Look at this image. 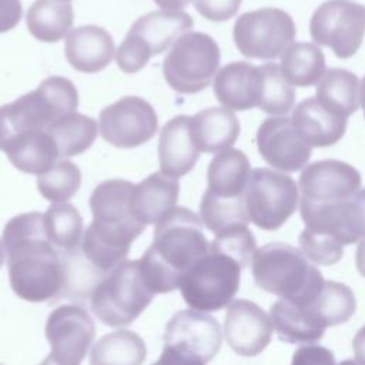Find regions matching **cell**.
Listing matches in <instances>:
<instances>
[{
	"label": "cell",
	"instance_id": "obj_1",
	"mask_svg": "<svg viewBox=\"0 0 365 365\" xmlns=\"http://www.w3.org/2000/svg\"><path fill=\"white\" fill-rule=\"evenodd\" d=\"M9 279L14 294L29 302L60 298L66 269L61 254L48 241L43 214L24 212L9 220L3 228Z\"/></svg>",
	"mask_w": 365,
	"mask_h": 365
},
{
	"label": "cell",
	"instance_id": "obj_2",
	"mask_svg": "<svg viewBox=\"0 0 365 365\" xmlns=\"http://www.w3.org/2000/svg\"><path fill=\"white\" fill-rule=\"evenodd\" d=\"M134 184L121 178L100 182L91 192V224L81 240V254L100 274H108L125 259L133 241L143 234L141 224L131 210Z\"/></svg>",
	"mask_w": 365,
	"mask_h": 365
},
{
	"label": "cell",
	"instance_id": "obj_3",
	"mask_svg": "<svg viewBox=\"0 0 365 365\" xmlns=\"http://www.w3.org/2000/svg\"><path fill=\"white\" fill-rule=\"evenodd\" d=\"M208 250L201 218L190 208L174 207L155 224L153 244L138 259L147 287L154 294L174 291Z\"/></svg>",
	"mask_w": 365,
	"mask_h": 365
},
{
	"label": "cell",
	"instance_id": "obj_4",
	"mask_svg": "<svg viewBox=\"0 0 365 365\" xmlns=\"http://www.w3.org/2000/svg\"><path fill=\"white\" fill-rule=\"evenodd\" d=\"M251 267L261 289L297 305L311 304L325 282L321 271L301 250L284 242L257 248Z\"/></svg>",
	"mask_w": 365,
	"mask_h": 365
},
{
	"label": "cell",
	"instance_id": "obj_5",
	"mask_svg": "<svg viewBox=\"0 0 365 365\" xmlns=\"http://www.w3.org/2000/svg\"><path fill=\"white\" fill-rule=\"evenodd\" d=\"M78 106L76 86L66 77L44 78L36 90L0 107V150L14 135L47 130L51 124L74 113Z\"/></svg>",
	"mask_w": 365,
	"mask_h": 365
},
{
	"label": "cell",
	"instance_id": "obj_6",
	"mask_svg": "<svg viewBox=\"0 0 365 365\" xmlns=\"http://www.w3.org/2000/svg\"><path fill=\"white\" fill-rule=\"evenodd\" d=\"M154 292L147 287L140 261H123L96 285L90 305L100 322L108 327H125L135 321L150 305Z\"/></svg>",
	"mask_w": 365,
	"mask_h": 365
},
{
	"label": "cell",
	"instance_id": "obj_7",
	"mask_svg": "<svg viewBox=\"0 0 365 365\" xmlns=\"http://www.w3.org/2000/svg\"><path fill=\"white\" fill-rule=\"evenodd\" d=\"M188 13L155 10L134 21L115 51V61L121 71H140L153 56H158L192 29Z\"/></svg>",
	"mask_w": 365,
	"mask_h": 365
},
{
	"label": "cell",
	"instance_id": "obj_8",
	"mask_svg": "<svg viewBox=\"0 0 365 365\" xmlns=\"http://www.w3.org/2000/svg\"><path fill=\"white\" fill-rule=\"evenodd\" d=\"M242 267L230 255L212 248L181 278L180 291L188 307L201 312L230 305L240 289Z\"/></svg>",
	"mask_w": 365,
	"mask_h": 365
},
{
	"label": "cell",
	"instance_id": "obj_9",
	"mask_svg": "<svg viewBox=\"0 0 365 365\" xmlns=\"http://www.w3.org/2000/svg\"><path fill=\"white\" fill-rule=\"evenodd\" d=\"M220 60V47L210 34L188 31L164 57L163 74L174 91L195 94L211 84L218 73Z\"/></svg>",
	"mask_w": 365,
	"mask_h": 365
},
{
	"label": "cell",
	"instance_id": "obj_10",
	"mask_svg": "<svg viewBox=\"0 0 365 365\" xmlns=\"http://www.w3.org/2000/svg\"><path fill=\"white\" fill-rule=\"evenodd\" d=\"M244 197L250 221L261 230L274 231L281 228L297 211L299 188L294 178L284 173L254 168Z\"/></svg>",
	"mask_w": 365,
	"mask_h": 365
},
{
	"label": "cell",
	"instance_id": "obj_11",
	"mask_svg": "<svg viewBox=\"0 0 365 365\" xmlns=\"http://www.w3.org/2000/svg\"><path fill=\"white\" fill-rule=\"evenodd\" d=\"M297 36L292 17L277 7H262L241 14L232 27L238 51L248 58L274 60L284 54Z\"/></svg>",
	"mask_w": 365,
	"mask_h": 365
},
{
	"label": "cell",
	"instance_id": "obj_12",
	"mask_svg": "<svg viewBox=\"0 0 365 365\" xmlns=\"http://www.w3.org/2000/svg\"><path fill=\"white\" fill-rule=\"evenodd\" d=\"M311 38L338 58L352 57L365 36V6L349 0H327L309 20Z\"/></svg>",
	"mask_w": 365,
	"mask_h": 365
},
{
	"label": "cell",
	"instance_id": "obj_13",
	"mask_svg": "<svg viewBox=\"0 0 365 365\" xmlns=\"http://www.w3.org/2000/svg\"><path fill=\"white\" fill-rule=\"evenodd\" d=\"M98 128L108 144L117 148H134L155 135L158 118L147 100L125 96L100 111Z\"/></svg>",
	"mask_w": 365,
	"mask_h": 365
},
{
	"label": "cell",
	"instance_id": "obj_14",
	"mask_svg": "<svg viewBox=\"0 0 365 365\" xmlns=\"http://www.w3.org/2000/svg\"><path fill=\"white\" fill-rule=\"evenodd\" d=\"M46 336L53 361L60 365H80L94 341L96 327L84 308L61 305L50 312Z\"/></svg>",
	"mask_w": 365,
	"mask_h": 365
},
{
	"label": "cell",
	"instance_id": "obj_15",
	"mask_svg": "<svg viewBox=\"0 0 365 365\" xmlns=\"http://www.w3.org/2000/svg\"><path fill=\"white\" fill-rule=\"evenodd\" d=\"M257 148L262 160L277 170L295 173L304 168L311 158V147L295 130L287 117L265 118L255 135Z\"/></svg>",
	"mask_w": 365,
	"mask_h": 365
},
{
	"label": "cell",
	"instance_id": "obj_16",
	"mask_svg": "<svg viewBox=\"0 0 365 365\" xmlns=\"http://www.w3.org/2000/svg\"><path fill=\"white\" fill-rule=\"evenodd\" d=\"M359 171L339 160H321L304 168L298 188L301 198L315 202L345 201L361 190Z\"/></svg>",
	"mask_w": 365,
	"mask_h": 365
},
{
	"label": "cell",
	"instance_id": "obj_17",
	"mask_svg": "<svg viewBox=\"0 0 365 365\" xmlns=\"http://www.w3.org/2000/svg\"><path fill=\"white\" fill-rule=\"evenodd\" d=\"M274 325L268 314L248 299L232 301L225 314L224 334L230 348L241 356H255L271 342Z\"/></svg>",
	"mask_w": 365,
	"mask_h": 365
},
{
	"label": "cell",
	"instance_id": "obj_18",
	"mask_svg": "<svg viewBox=\"0 0 365 365\" xmlns=\"http://www.w3.org/2000/svg\"><path fill=\"white\" fill-rule=\"evenodd\" d=\"M222 332L218 321L201 311H178L167 324L164 344L180 345L202 359L211 361L220 351Z\"/></svg>",
	"mask_w": 365,
	"mask_h": 365
},
{
	"label": "cell",
	"instance_id": "obj_19",
	"mask_svg": "<svg viewBox=\"0 0 365 365\" xmlns=\"http://www.w3.org/2000/svg\"><path fill=\"white\" fill-rule=\"evenodd\" d=\"M262 73L259 66L245 61L225 64L215 76L214 94L231 111H245L259 107Z\"/></svg>",
	"mask_w": 365,
	"mask_h": 365
},
{
	"label": "cell",
	"instance_id": "obj_20",
	"mask_svg": "<svg viewBox=\"0 0 365 365\" xmlns=\"http://www.w3.org/2000/svg\"><path fill=\"white\" fill-rule=\"evenodd\" d=\"M198 158L200 151L191 133V117L180 114L168 120L161 128L158 140L161 173L178 180L194 168Z\"/></svg>",
	"mask_w": 365,
	"mask_h": 365
},
{
	"label": "cell",
	"instance_id": "obj_21",
	"mask_svg": "<svg viewBox=\"0 0 365 365\" xmlns=\"http://www.w3.org/2000/svg\"><path fill=\"white\" fill-rule=\"evenodd\" d=\"M114 51L111 34L96 24L73 29L64 43V54L70 66L88 74L104 70L110 64Z\"/></svg>",
	"mask_w": 365,
	"mask_h": 365
},
{
	"label": "cell",
	"instance_id": "obj_22",
	"mask_svg": "<svg viewBox=\"0 0 365 365\" xmlns=\"http://www.w3.org/2000/svg\"><path fill=\"white\" fill-rule=\"evenodd\" d=\"M178 194V180L155 171L134 184L131 194L133 214L144 225L157 224L175 207Z\"/></svg>",
	"mask_w": 365,
	"mask_h": 365
},
{
	"label": "cell",
	"instance_id": "obj_23",
	"mask_svg": "<svg viewBox=\"0 0 365 365\" xmlns=\"http://www.w3.org/2000/svg\"><path fill=\"white\" fill-rule=\"evenodd\" d=\"M292 124L309 147H329L345 134L346 118L324 108L315 97H308L292 110Z\"/></svg>",
	"mask_w": 365,
	"mask_h": 365
},
{
	"label": "cell",
	"instance_id": "obj_24",
	"mask_svg": "<svg viewBox=\"0 0 365 365\" xmlns=\"http://www.w3.org/2000/svg\"><path fill=\"white\" fill-rule=\"evenodd\" d=\"M1 151L19 171L36 175L48 171L60 158L57 145L46 130L17 134L1 147Z\"/></svg>",
	"mask_w": 365,
	"mask_h": 365
},
{
	"label": "cell",
	"instance_id": "obj_25",
	"mask_svg": "<svg viewBox=\"0 0 365 365\" xmlns=\"http://www.w3.org/2000/svg\"><path fill=\"white\" fill-rule=\"evenodd\" d=\"M240 121L234 111L221 107H210L191 117L192 140L200 153H220L237 141Z\"/></svg>",
	"mask_w": 365,
	"mask_h": 365
},
{
	"label": "cell",
	"instance_id": "obj_26",
	"mask_svg": "<svg viewBox=\"0 0 365 365\" xmlns=\"http://www.w3.org/2000/svg\"><path fill=\"white\" fill-rule=\"evenodd\" d=\"M251 174V164L244 151L227 148L214 155L207 168V184L211 194L222 198L244 197Z\"/></svg>",
	"mask_w": 365,
	"mask_h": 365
},
{
	"label": "cell",
	"instance_id": "obj_27",
	"mask_svg": "<svg viewBox=\"0 0 365 365\" xmlns=\"http://www.w3.org/2000/svg\"><path fill=\"white\" fill-rule=\"evenodd\" d=\"M269 318L279 339L289 344H314L325 332L307 305H297L282 298L271 305Z\"/></svg>",
	"mask_w": 365,
	"mask_h": 365
},
{
	"label": "cell",
	"instance_id": "obj_28",
	"mask_svg": "<svg viewBox=\"0 0 365 365\" xmlns=\"http://www.w3.org/2000/svg\"><path fill=\"white\" fill-rule=\"evenodd\" d=\"M315 98L332 114L348 118L359 106V78L345 68H329L317 84Z\"/></svg>",
	"mask_w": 365,
	"mask_h": 365
},
{
	"label": "cell",
	"instance_id": "obj_29",
	"mask_svg": "<svg viewBox=\"0 0 365 365\" xmlns=\"http://www.w3.org/2000/svg\"><path fill=\"white\" fill-rule=\"evenodd\" d=\"M74 11L70 3L36 0L27 10L26 24L30 34L44 43L61 40L71 29Z\"/></svg>",
	"mask_w": 365,
	"mask_h": 365
},
{
	"label": "cell",
	"instance_id": "obj_30",
	"mask_svg": "<svg viewBox=\"0 0 365 365\" xmlns=\"http://www.w3.org/2000/svg\"><path fill=\"white\" fill-rule=\"evenodd\" d=\"M279 68L291 86L311 87L325 74V57L317 44L298 41L284 51Z\"/></svg>",
	"mask_w": 365,
	"mask_h": 365
},
{
	"label": "cell",
	"instance_id": "obj_31",
	"mask_svg": "<svg viewBox=\"0 0 365 365\" xmlns=\"http://www.w3.org/2000/svg\"><path fill=\"white\" fill-rule=\"evenodd\" d=\"M147 349L143 338L133 331L106 334L90 354V365H143Z\"/></svg>",
	"mask_w": 365,
	"mask_h": 365
},
{
	"label": "cell",
	"instance_id": "obj_32",
	"mask_svg": "<svg viewBox=\"0 0 365 365\" xmlns=\"http://www.w3.org/2000/svg\"><path fill=\"white\" fill-rule=\"evenodd\" d=\"M54 140L60 158L78 155L88 150L98 134L97 121L77 111L67 114L46 130Z\"/></svg>",
	"mask_w": 365,
	"mask_h": 365
},
{
	"label": "cell",
	"instance_id": "obj_33",
	"mask_svg": "<svg viewBox=\"0 0 365 365\" xmlns=\"http://www.w3.org/2000/svg\"><path fill=\"white\" fill-rule=\"evenodd\" d=\"M48 241L60 254L80 250L83 240V218L78 210L68 202L50 205L43 214Z\"/></svg>",
	"mask_w": 365,
	"mask_h": 365
},
{
	"label": "cell",
	"instance_id": "obj_34",
	"mask_svg": "<svg viewBox=\"0 0 365 365\" xmlns=\"http://www.w3.org/2000/svg\"><path fill=\"white\" fill-rule=\"evenodd\" d=\"M314 318L324 327H335L349 321L356 308L352 289L336 281H325L315 299L307 305Z\"/></svg>",
	"mask_w": 365,
	"mask_h": 365
},
{
	"label": "cell",
	"instance_id": "obj_35",
	"mask_svg": "<svg viewBox=\"0 0 365 365\" xmlns=\"http://www.w3.org/2000/svg\"><path fill=\"white\" fill-rule=\"evenodd\" d=\"M200 218L215 235L238 225H248L245 197L222 198L205 191L200 201Z\"/></svg>",
	"mask_w": 365,
	"mask_h": 365
},
{
	"label": "cell",
	"instance_id": "obj_36",
	"mask_svg": "<svg viewBox=\"0 0 365 365\" xmlns=\"http://www.w3.org/2000/svg\"><path fill=\"white\" fill-rule=\"evenodd\" d=\"M259 68L262 73V93L258 108L272 115L289 113L295 104V90L284 78L279 66L265 63Z\"/></svg>",
	"mask_w": 365,
	"mask_h": 365
},
{
	"label": "cell",
	"instance_id": "obj_37",
	"mask_svg": "<svg viewBox=\"0 0 365 365\" xmlns=\"http://www.w3.org/2000/svg\"><path fill=\"white\" fill-rule=\"evenodd\" d=\"M81 173L68 160H58L48 171L37 175L38 192L50 202H66L80 188Z\"/></svg>",
	"mask_w": 365,
	"mask_h": 365
},
{
	"label": "cell",
	"instance_id": "obj_38",
	"mask_svg": "<svg viewBox=\"0 0 365 365\" xmlns=\"http://www.w3.org/2000/svg\"><path fill=\"white\" fill-rule=\"evenodd\" d=\"M210 248L230 255L242 268H247L257 251V242L247 225H238L217 234Z\"/></svg>",
	"mask_w": 365,
	"mask_h": 365
},
{
	"label": "cell",
	"instance_id": "obj_39",
	"mask_svg": "<svg viewBox=\"0 0 365 365\" xmlns=\"http://www.w3.org/2000/svg\"><path fill=\"white\" fill-rule=\"evenodd\" d=\"M195 10L207 20L227 21L234 17L242 0H191Z\"/></svg>",
	"mask_w": 365,
	"mask_h": 365
},
{
	"label": "cell",
	"instance_id": "obj_40",
	"mask_svg": "<svg viewBox=\"0 0 365 365\" xmlns=\"http://www.w3.org/2000/svg\"><path fill=\"white\" fill-rule=\"evenodd\" d=\"M291 365H335V358L328 348L308 344L294 352Z\"/></svg>",
	"mask_w": 365,
	"mask_h": 365
},
{
	"label": "cell",
	"instance_id": "obj_41",
	"mask_svg": "<svg viewBox=\"0 0 365 365\" xmlns=\"http://www.w3.org/2000/svg\"><path fill=\"white\" fill-rule=\"evenodd\" d=\"M153 365H205L202 359L180 345L164 344L161 356Z\"/></svg>",
	"mask_w": 365,
	"mask_h": 365
},
{
	"label": "cell",
	"instance_id": "obj_42",
	"mask_svg": "<svg viewBox=\"0 0 365 365\" xmlns=\"http://www.w3.org/2000/svg\"><path fill=\"white\" fill-rule=\"evenodd\" d=\"M23 14L20 0H0V33L14 29Z\"/></svg>",
	"mask_w": 365,
	"mask_h": 365
},
{
	"label": "cell",
	"instance_id": "obj_43",
	"mask_svg": "<svg viewBox=\"0 0 365 365\" xmlns=\"http://www.w3.org/2000/svg\"><path fill=\"white\" fill-rule=\"evenodd\" d=\"M352 349L355 355V362L358 365H365V325L358 329L352 341Z\"/></svg>",
	"mask_w": 365,
	"mask_h": 365
},
{
	"label": "cell",
	"instance_id": "obj_44",
	"mask_svg": "<svg viewBox=\"0 0 365 365\" xmlns=\"http://www.w3.org/2000/svg\"><path fill=\"white\" fill-rule=\"evenodd\" d=\"M157 6H160L163 10L170 11H181L190 0H154Z\"/></svg>",
	"mask_w": 365,
	"mask_h": 365
},
{
	"label": "cell",
	"instance_id": "obj_45",
	"mask_svg": "<svg viewBox=\"0 0 365 365\" xmlns=\"http://www.w3.org/2000/svg\"><path fill=\"white\" fill-rule=\"evenodd\" d=\"M355 264L358 272L365 278V240L362 238L356 247L355 252Z\"/></svg>",
	"mask_w": 365,
	"mask_h": 365
},
{
	"label": "cell",
	"instance_id": "obj_46",
	"mask_svg": "<svg viewBox=\"0 0 365 365\" xmlns=\"http://www.w3.org/2000/svg\"><path fill=\"white\" fill-rule=\"evenodd\" d=\"M356 201L361 208V217H362V238L365 240V188L359 190L356 192Z\"/></svg>",
	"mask_w": 365,
	"mask_h": 365
},
{
	"label": "cell",
	"instance_id": "obj_47",
	"mask_svg": "<svg viewBox=\"0 0 365 365\" xmlns=\"http://www.w3.org/2000/svg\"><path fill=\"white\" fill-rule=\"evenodd\" d=\"M359 103H361V107L364 110V117H365V76L359 84Z\"/></svg>",
	"mask_w": 365,
	"mask_h": 365
},
{
	"label": "cell",
	"instance_id": "obj_48",
	"mask_svg": "<svg viewBox=\"0 0 365 365\" xmlns=\"http://www.w3.org/2000/svg\"><path fill=\"white\" fill-rule=\"evenodd\" d=\"M4 258H6V250H4V244L0 240V268H1L3 262H4Z\"/></svg>",
	"mask_w": 365,
	"mask_h": 365
},
{
	"label": "cell",
	"instance_id": "obj_49",
	"mask_svg": "<svg viewBox=\"0 0 365 365\" xmlns=\"http://www.w3.org/2000/svg\"><path fill=\"white\" fill-rule=\"evenodd\" d=\"M40 365H60V364H57L56 361H53V359H51V356H47V358L40 364Z\"/></svg>",
	"mask_w": 365,
	"mask_h": 365
},
{
	"label": "cell",
	"instance_id": "obj_50",
	"mask_svg": "<svg viewBox=\"0 0 365 365\" xmlns=\"http://www.w3.org/2000/svg\"><path fill=\"white\" fill-rule=\"evenodd\" d=\"M339 365H358L354 359H345V361H342Z\"/></svg>",
	"mask_w": 365,
	"mask_h": 365
},
{
	"label": "cell",
	"instance_id": "obj_51",
	"mask_svg": "<svg viewBox=\"0 0 365 365\" xmlns=\"http://www.w3.org/2000/svg\"><path fill=\"white\" fill-rule=\"evenodd\" d=\"M58 1H66V3H68L70 0H58Z\"/></svg>",
	"mask_w": 365,
	"mask_h": 365
}]
</instances>
